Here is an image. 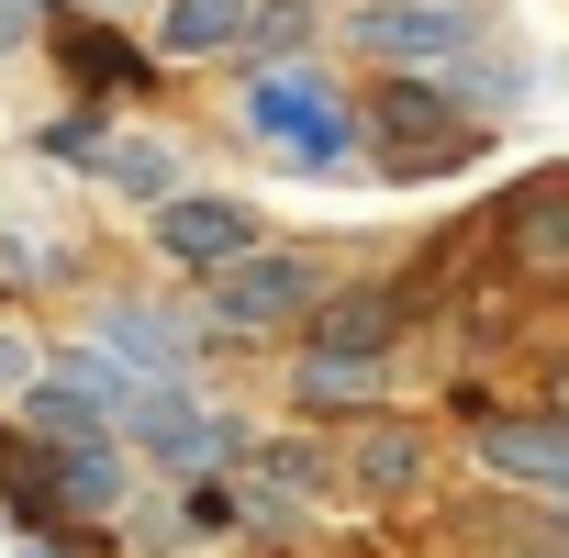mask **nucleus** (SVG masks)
Returning <instances> with one entry per match:
<instances>
[{"mask_svg": "<svg viewBox=\"0 0 569 558\" xmlns=\"http://www.w3.org/2000/svg\"><path fill=\"white\" fill-rule=\"evenodd\" d=\"M246 134L279 146L291 168H347L358 157V112L325 68H246Z\"/></svg>", "mask_w": 569, "mask_h": 558, "instance_id": "1", "label": "nucleus"}, {"mask_svg": "<svg viewBox=\"0 0 569 558\" xmlns=\"http://www.w3.org/2000/svg\"><path fill=\"white\" fill-rule=\"evenodd\" d=\"M480 134H491V123H469L436 79H391V90H369V157H380L391 179H447V168L480 157Z\"/></svg>", "mask_w": 569, "mask_h": 558, "instance_id": "2", "label": "nucleus"}, {"mask_svg": "<svg viewBox=\"0 0 569 558\" xmlns=\"http://www.w3.org/2000/svg\"><path fill=\"white\" fill-rule=\"evenodd\" d=\"M480 34H491L480 0H358V12H347V46L380 57L391 79H436V68H458Z\"/></svg>", "mask_w": 569, "mask_h": 558, "instance_id": "3", "label": "nucleus"}, {"mask_svg": "<svg viewBox=\"0 0 569 558\" xmlns=\"http://www.w3.org/2000/svg\"><path fill=\"white\" fill-rule=\"evenodd\" d=\"M325 291H336L325 257H302V246H246V257L212 268V325H223V336H279V325H302Z\"/></svg>", "mask_w": 569, "mask_h": 558, "instance_id": "4", "label": "nucleus"}, {"mask_svg": "<svg viewBox=\"0 0 569 558\" xmlns=\"http://www.w3.org/2000/svg\"><path fill=\"white\" fill-rule=\"evenodd\" d=\"M123 425H134V447H146L168 480H212V469H234V458H246V425H234V413H212V402H190V380L134 391V402H123Z\"/></svg>", "mask_w": 569, "mask_h": 558, "instance_id": "5", "label": "nucleus"}, {"mask_svg": "<svg viewBox=\"0 0 569 558\" xmlns=\"http://www.w3.org/2000/svg\"><path fill=\"white\" fill-rule=\"evenodd\" d=\"M146 212H157V257H168V268H201V279L257 246V212H246L234 190H168V201H146Z\"/></svg>", "mask_w": 569, "mask_h": 558, "instance_id": "6", "label": "nucleus"}, {"mask_svg": "<svg viewBox=\"0 0 569 558\" xmlns=\"http://www.w3.org/2000/svg\"><path fill=\"white\" fill-rule=\"evenodd\" d=\"M134 391H157V380H190V325L179 313H157V302H112L101 313V336H90Z\"/></svg>", "mask_w": 569, "mask_h": 558, "instance_id": "7", "label": "nucleus"}, {"mask_svg": "<svg viewBox=\"0 0 569 558\" xmlns=\"http://www.w3.org/2000/svg\"><path fill=\"white\" fill-rule=\"evenodd\" d=\"M480 469H491V480H513V491H547V502H569V425H558V413L480 425Z\"/></svg>", "mask_w": 569, "mask_h": 558, "instance_id": "8", "label": "nucleus"}, {"mask_svg": "<svg viewBox=\"0 0 569 558\" xmlns=\"http://www.w3.org/2000/svg\"><path fill=\"white\" fill-rule=\"evenodd\" d=\"M502 246H513V268H525V279H569V168H547V179H525V190H513Z\"/></svg>", "mask_w": 569, "mask_h": 558, "instance_id": "9", "label": "nucleus"}, {"mask_svg": "<svg viewBox=\"0 0 569 558\" xmlns=\"http://www.w3.org/2000/svg\"><path fill=\"white\" fill-rule=\"evenodd\" d=\"M425 469H436V458H425V436H413V425H358V447L336 458V480H358L369 502H413V491H425Z\"/></svg>", "mask_w": 569, "mask_h": 558, "instance_id": "10", "label": "nucleus"}, {"mask_svg": "<svg viewBox=\"0 0 569 558\" xmlns=\"http://www.w3.org/2000/svg\"><path fill=\"white\" fill-rule=\"evenodd\" d=\"M391 336H402V291H380V279H358V291H325V302H313V347L391 358Z\"/></svg>", "mask_w": 569, "mask_h": 558, "instance_id": "11", "label": "nucleus"}, {"mask_svg": "<svg viewBox=\"0 0 569 558\" xmlns=\"http://www.w3.org/2000/svg\"><path fill=\"white\" fill-rule=\"evenodd\" d=\"M46 491H57L68 514H112V502H123L112 436H46Z\"/></svg>", "mask_w": 569, "mask_h": 558, "instance_id": "12", "label": "nucleus"}, {"mask_svg": "<svg viewBox=\"0 0 569 558\" xmlns=\"http://www.w3.org/2000/svg\"><path fill=\"white\" fill-rule=\"evenodd\" d=\"M380 369H391V358L302 347V369H291V402H302V413H358V402H380Z\"/></svg>", "mask_w": 569, "mask_h": 558, "instance_id": "13", "label": "nucleus"}, {"mask_svg": "<svg viewBox=\"0 0 569 558\" xmlns=\"http://www.w3.org/2000/svg\"><path fill=\"white\" fill-rule=\"evenodd\" d=\"M246 480L268 491V502H313V491H336V447H313V436H268V447H246Z\"/></svg>", "mask_w": 569, "mask_h": 558, "instance_id": "14", "label": "nucleus"}, {"mask_svg": "<svg viewBox=\"0 0 569 558\" xmlns=\"http://www.w3.org/2000/svg\"><path fill=\"white\" fill-rule=\"evenodd\" d=\"M246 12H257V0H168V12H157V57H234V34H246Z\"/></svg>", "mask_w": 569, "mask_h": 558, "instance_id": "15", "label": "nucleus"}, {"mask_svg": "<svg viewBox=\"0 0 569 558\" xmlns=\"http://www.w3.org/2000/svg\"><path fill=\"white\" fill-rule=\"evenodd\" d=\"M112 190H134V201H168V190H190V168H179V146H146V134H101V157H90Z\"/></svg>", "mask_w": 569, "mask_h": 558, "instance_id": "16", "label": "nucleus"}, {"mask_svg": "<svg viewBox=\"0 0 569 558\" xmlns=\"http://www.w3.org/2000/svg\"><path fill=\"white\" fill-rule=\"evenodd\" d=\"M313 23H325L313 0H257V12H246V34H234V46H246V68H302V46H313Z\"/></svg>", "mask_w": 569, "mask_h": 558, "instance_id": "17", "label": "nucleus"}, {"mask_svg": "<svg viewBox=\"0 0 569 558\" xmlns=\"http://www.w3.org/2000/svg\"><path fill=\"white\" fill-rule=\"evenodd\" d=\"M101 134H112V123H101V112H57V123H46V134H34V146H46V157H57V168H90V157H101Z\"/></svg>", "mask_w": 569, "mask_h": 558, "instance_id": "18", "label": "nucleus"}, {"mask_svg": "<svg viewBox=\"0 0 569 558\" xmlns=\"http://www.w3.org/2000/svg\"><path fill=\"white\" fill-rule=\"evenodd\" d=\"M68 57H79V68H90V79H101V90H134V79H146V68H134V57H123V46H112V34H90V23H79V34H68Z\"/></svg>", "mask_w": 569, "mask_h": 558, "instance_id": "19", "label": "nucleus"}, {"mask_svg": "<svg viewBox=\"0 0 569 558\" xmlns=\"http://www.w3.org/2000/svg\"><path fill=\"white\" fill-rule=\"evenodd\" d=\"M34 369H46V358H34V336H23V325H0V391H23Z\"/></svg>", "mask_w": 569, "mask_h": 558, "instance_id": "20", "label": "nucleus"}, {"mask_svg": "<svg viewBox=\"0 0 569 558\" xmlns=\"http://www.w3.org/2000/svg\"><path fill=\"white\" fill-rule=\"evenodd\" d=\"M547 413H558V425H569V358H558V369H547Z\"/></svg>", "mask_w": 569, "mask_h": 558, "instance_id": "21", "label": "nucleus"}, {"mask_svg": "<svg viewBox=\"0 0 569 558\" xmlns=\"http://www.w3.org/2000/svg\"><path fill=\"white\" fill-rule=\"evenodd\" d=\"M23 34H34V23H23V12H12V0H0V57H12V46H23Z\"/></svg>", "mask_w": 569, "mask_h": 558, "instance_id": "22", "label": "nucleus"}, {"mask_svg": "<svg viewBox=\"0 0 569 558\" xmlns=\"http://www.w3.org/2000/svg\"><path fill=\"white\" fill-rule=\"evenodd\" d=\"M12 12H46V0H12Z\"/></svg>", "mask_w": 569, "mask_h": 558, "instance_id": "23", "label": "nucleus"}, {"mask_svg": "<svg viewBox=\"0 0 569 558\" xmlns=\"http://www.w3.org/2000/svg\"><path fill=\"white\" fill-rule=\"evenodd\" d=\"M536 558H569V547H536Z\"/></svg>", "mask_w": 569, "mask_h": 558, "instance_id": "24", "label": "nucleus"}, {"mask_svg": "<svg viewBox=\"0 0 569 558\" xmlns=\"http://www.w3.org/2000/svg\"><path fill=\"white\" fill-rule=\"evenodd\" d=\"M34 558H46V547H34Z\"/></svg>", "mask_w": 569, "mask_h": 558, "instance_id": "25", "label": "nucleus"}, {"mask_svg": "<svg viewBox=\"0 0 569 558\" xmlns=\"http://www.w3.org/2000/svg\"><path fill=\"white\" fill-rule=\"evenodd\" d=\"M558 514H569V502H558Z\"/></svg>", "mask_w": 569, "mask_h": 558, "instance_id": "26", "label": "nucleus"}]
</instances>
